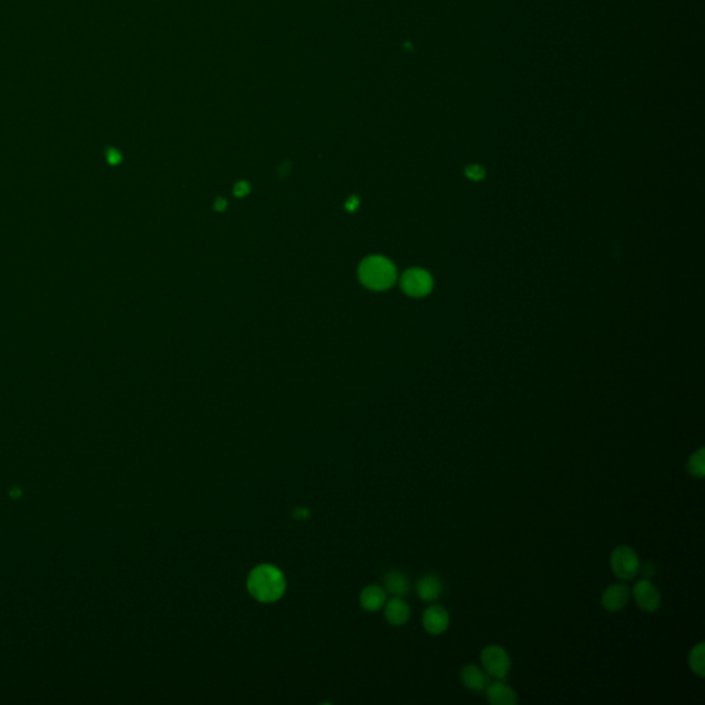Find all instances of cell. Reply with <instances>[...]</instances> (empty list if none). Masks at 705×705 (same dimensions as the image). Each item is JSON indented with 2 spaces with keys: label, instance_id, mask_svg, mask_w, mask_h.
Wrapping results in <instances>:
<instances>
[{
  "label": "cell",
  "instance_id": "obj_1",
  "mask_svg": "<svg viewBox=\"0 0 705 705\" xmlns=\"http://www.w3.org/2000/svg\"><path fill=\"white\" fill-rule=\"evenodd\" d=\"M285 577L273 565H259L251 570L247 587L249 594L259 602L270 604L282 598L285 593Z\"/></svg>",
  "mask_w": 705,
  "mask_h": 705
},
{
  "label": "cell",
  "instance_id": "obj_2",
  "mask_svg": "<svg viewBox=\"0 0 705 705\" xmlns=\"http://www.w3.org/2000/svg\"><path fill=\"white\" fill-rule=\"evenodd\" d=\"M361 282L374 291H383L390 288L395 279V266L383 256H370L363 261L358 269Z\"/></svg>",
  "mask_w": 705,
  "mask_h": 705
},
{
  "label": "cell",
  "instance_id": "obj_3",
  "mask_svg": "<svg viewBox=\"0 0 705 705\" xmlns=\"http://www.w3.org/2000/svg\"><path fill=\"white\" fill-rule=\"evenodd\" d=\"M611 572L620 580H632L639 572V557L630 546H618L611 551Z\"/></svg>",
  "mask_w": 705,
  "mask_h": 705
},
{
  "label": "cell",
  "instance_id": "obj_4",
  "mask_svg": "<svg viewBox=\"0 0 705 705\" xmlns=\"http://www.w3.org/2000/svg\"><path fill=\"white\" fill-rule=\"evenodd\" d=\"M481 662L488 675L496 679H504L511 671V657L507 651L499 645H489L481 652Z\"/></svg>",
  "mask_w": 705,
  "mask_h": 705
},
{
  "label": "cell",
  "instance_id": "obj_5",
  "mask_svg": "<svg viewBox=\"0 0 705 705\" xmlns=\"http://www.w3.org/2000/svg\"><path fill=\"white\" fill-rule=\"evenodd\" d=\"M404 292L414 298H423L433 289V277L423 269H409L401 277Z\"/></svg>",
  "mask_w": 705,
  "mask_h": 705
},
{
  "label": "cell",
  "instance_id": "obj_6",
  "mask_svg": "<svg viewBox=\"0 0 705 705\" xmlns=\"http://www.w3.org/2000/svg\"><path fill=\"white\" fill-rule=\"evenodd\" d=\"M632 597L637 605L644 611L653 613L658 611L661 605V595L657 587L648 579L639 580L632 588Z\"/></svg>",
  "mask_w": 705,
  "mask_h": 705
},
{
  "label": "cell",
  "instance_id": "obj_7",
  "mask_svg": "<svg viewBox=\"0 0 705 705\" xmlns=\"http://www.w3.org/2000/svg\"><path fill=\"white\" fill-rule=\"evenodd\" d=\"M422 623H423L424 630L428 634L441 635L448 630L449 623H451V617L444 606L433 605L424 611Z\"/></svg>",
  "mask_w": 705,
  "mask_h": 705
},
{
  "label": "cell",
  "instance_id": "obj_8",
  "mask_svg": "<svg viewBox=\"0 0 705 705\" xmlns=\"http://www.w3.org/2000/svg\"><path fill=\"white\" fill-rule=\"evenodd\" d=\"M630 597L631 590L628 588V586L624 583H616L605 588L601 597V604L604 609L608 611H618L625 608V605L630 601Z\"/></svg>",
  "mask_w": 705,
  "mask_h": 705
},
{
  "label": "cell",
  "instance_id": "obj_9",
  "mask_svg": "<svg viewBox=\"0 0 705 705\" xmlns=\"http://www.w3.org/2000/svg\"><path fill=\"white\" fill-rule=\"evenodd\" d=\"M485 696L488 702L493 705H516L518 703L516 690L507 683L502 682V679L488 683V686L485 688Z\"/></svg>",
  "mask_w": 705,
  "mask_h": 705
},
{
  "label": "cell",
  "instance_id": "obj_10",
  "mask_svg": "<svg viewBox=\"0 0 705 705\" xmlns=\"http://www.w3.org/2000/svg\"><path fill=\"white\" fill-rule=\"evenodd\" d=\"M416 591L424 602L437 601L444 591L442 580L437 574H426L418 581Z\"/></svg>",
  "mask_w": 705,
  "mask_h": 705
},
{
  "label": "cell",
  "instance_id": "obj_11",
  "mask_svg": "<svg viewBox=\"0 0 705 705\" xmlns=\"http://www.w3.org/2000/svg\"><path fill=\"white\" fill-rule=\"evenodd\" d=\"M384 616L391 625H404L411 617V608L402 597H394L387 602Z\"/></svg>",
  "mask_w": 705,
  "mask_h": 705
},
{
  "label": "cell",
  "instance_id": "obj_12",
  "mask_svg": "<svg viewBox=\"0 0 705 705\" xmlns=\"http://www.w3.org/2000/svg\"><path fill=\"white\" fill-rule=\"evenodd\" d=\"M462 683L472 692H484L488 686V676L474 664L466 665L460 672Z\"/></svg>",
  "mask_w": 705,
  "mask_h": 705
},
{
  "label": "cell",
  "instance_id": "obj_13",
  "mask_svg": "<svg viewBox=\"0 0 705 705\" xmlns=\"http://www.w3.org/2000/svg\"><path fill=\"white\" fill-rule=\"evenodd\" d=\"M384 590L394 597H404L409 591V579L401 570H390L384 576Z\"/></svg>",
  "mask_w": 705,
  "mask_h": 705
},
{
  "label": "cell",
  "instance_id": "obj_14",
  "mask_svg": "<svg viewBox=\"0 0 705 705\" xmlns=\"http://www.w3.org/2000/svg\"><path fill=\"white\" fill-rule=\"evenodd\" d=\"M386 590L380 586H368L360 595L361 606L368 611H380L386 604Z\"/></svg>",
  "mask_w": 705,
  "mask_h": 705
},
{
  "label": "cell",
  "instance_id": "obj_15",
  "mask_svg": "<svg viewBox=\"0 0 705 705\" xmlns=\"http://www.w3.org/2000/svg\"><path fill=\"white\" fill-rule=\"evenodd\" d=\"M704 653L705 646L703 642H702V644H699V645H696V646L690 651V653H689V667H690V669H692L696 675H699V676H702V678H704L705 676Z\"/></svg>",
  "mask_w": 705,
  "mask_h": 705
},
{
  "label": "cell",
  "instance_id": "obj_16",
  "mask_svg": "<svg viewBox=\"0 0 705 705\" xmlns=\"http://www.w3.org/2000/svg\"><path fill=\"white\" fill-rule=\"evenodd\" d=\"M688 471L695 478H704L705 475V449L700 448L696 451L688 460Z\"/></svg>",
  "mask_w": 705,
  "mask_h": 705
},
{
  "label": "cell",
  "instance_id": "obj_17",
  "mask_svg": "<svg viewBox=\"0 0 705 705\" xmlns=\"http://www.w3.org/2000/svg\"><path fill=\"white\" fill-rule=\"evenodd\" d=\"M466 175L471 181H481L485 177V170L478 164H471L466 168Z\"/></svg>",
  "mask_w": 705,
  "mask_h": 705
},
{
  "label": "cell",
  "instance_id": "obj_18",
  "mask_svg": "<svg viewBox=\"0 0 705 705\" xmlns=\"http://www.w3.org/2000/svg\"><path fill=\"white\" fill-rule=\"evenodd\" d=\"M106 157H108V161H109L110 164H113V166H115V164H119V163L122 161V154H120L116 149H113V147L108 149V152H106Z\"/></svg>",
  "mask_w": 705,
  "mask_h": 705
},
{
  "label": "cell",
  "instance_id": "obj_19",
  "mask_svg": "<svg viewBox=\"0 0 705 705\" xmlns=\"http://www.w3.org/2000/svg\"><path fill=\"white\" fill-rule=\"evenodd\" d=\"M358 205H360V200L357 196H353L346 201V210L350 212H354L358 208Z\"/></svg>",
  "mask_w": 705,
  "mask_h": 705
},
{
  "label": "cell",
  "instance_id": "obj_20",
  "mask_svg": "<svg viewBox=\"0 0 705 705\" xmlns=\"http://www.w3.org/2000/svg\"><path fill=\"white\" fill-rule=\"evenodd\" d=\"M249 191V185L247 182H238L235 187V194L238 197L245 196Z\"/></svg>",
  "mask_w": 705,
  "mask_h": 705
},
{
  "label": "cell",
  "instance_id": "obj_21",
  "mask_svg": "<svg viewBox=\"0 0 705 705\" xmlns=\"http://www.w3.org/2000/svg\"><path fill=\"white\" fill-rule=\"evenodd\" d=\"M309 510L305 509V507H298L295 511H293V517L296 519H307L309 518Z\"/></svg>",
  "mask_w": 705,
  "mask_h": 705
},
{
  "label": "cell",
  "instance_id": "obj_22",
  "mask_svg": "<svg viewBox=\"0 0 705 705\" xmlns=\"http://www.w3.org/2000/svg\"><path fill=\"white\" fill-rule=\"evenodd\" d=\"M225 208H226V200H224V198H218V200L215 201V210H217V211H224Z\"/></svg>",
  "mask_w": 705,
  "mask_h": 705
}]
</instances>
